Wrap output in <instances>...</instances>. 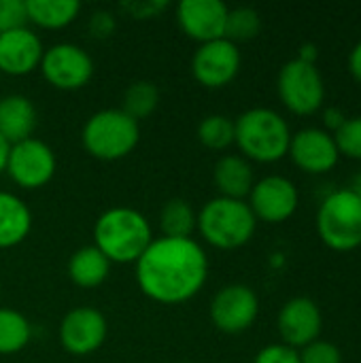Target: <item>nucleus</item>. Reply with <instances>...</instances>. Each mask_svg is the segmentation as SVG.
<instances>
[{
  "label": "nucleus",
  "mask_w": 361,
  "mask_h": 363,
  "mask_svg": "<svg viewBox=\"0 0 361 363\" xmlns=\"http://www.w3.org/2000/svg\"><path fill=\"white\" fill-rule=\"evenodd\" d=\"M209 279V257L194 238H153L136 262L140 291L166 306L196 298Z\"/></svg>",
  "instance_id": "1"
},
{
  "label": "nucleus",
  "mask_w": 361,
  "mask_h": 363,
  "mask_svg": "<svg viewBox=\"0 0 361 363\" xmlns=\"http://www.w3.org/2000/svg\"><path fill=\"white\" fill-rule=\"evenodd\" d=\"M151 242V223L136 208L113 206L96 219L94 247L111 264H136Z\"/></svg>",
  "instance_id": "2"
},
{
  "label": "nucleus",
  "mask_w": 361,
  "mask_h": 363,
  "mask_svg": "<svg viewBox=\"0 0 361 363\" xmlns=\"http://www.w3.org/2000/svg\"><path fill=\"white\" fill-rule=\"evenodd\" d=\"M291 130L272 108H249L234 121V145L245 160L272 164L287 155Z\"/></svg>",
  "instance_id": "3"
},
{
  "label": "nucleus",
  "mask_w": 361,
  "mask_h": 363,
  "mask_svg": "<svg viewBox=\"0 0 361 363\" xmlns=\"http://www.w3.org/2000/svg\"><path fill=\"white\" fill-rule=\"evenodd\" d=\"M257 228V219L245 200L232 198H213L209 200L200 213L196 230L200 236L215 249L234 251L245 247Z\"/></svg>",
  "instance_id": "4"
},
{
  "label": "nucleus",
  "mask_w": 361,
  "mask_h": 363,
  "mask_svg": "<svg viewBox=\"0 0 361 363\" xmlns=\"http://www.w3.org/2000/svg\"><path fill=\"white\" fill-rule=\"evenodd\" d=\"M138 140V121L128 117L121 108H102L94 113L81 130L83 149L102 162H117L130 155Z\"/></svg>",
  "instance_id": "5"
},
{
  "label": "nucleus",
  "mask_w": 361,
  "mask_h": 363,
  "mask_svg": "<svg viewBox=\"0 0 361 363\" xmlns=\"http://www.w3.org/2000/svg\"><path fill=\"white\" fill-rule=\"evenodd\" d=\"M317 234L332 251L361 247V196L347 189L332 191L317 211Z\"/></svg>",
  "instance_id": "6"
},
{
  "label": "nucleus",
  "mask_w": 361,
  "mask_h": 363,
  "mask_svg": "<svg viewBox=\"0 0 361 363\" xmlns=\"http://www.w3.org/2000/svg\"><path fill=\"white\" fill-rule=\"evenodd\" d=\"M277 89L285 108L302 117L315 115L326 100V83L317 64H306L298 57L279 70Z\"/></svg>",
  "instance_id": "7"
},
{
  "label": "nucleus",
  "mask_w": 361,
  "mask_h": 363,
  "mask_svg": "<svg viewBox=\"0 0 361 363\" xmlns=\"http://www.w3.org/2000/svg\"><path fill=\"white\" fill-rule=\"evenodd\" d=\"M38 68L45 81L62 91H77L94 77V60L83 47L72 43H57L45 49Z\"/></svg>",
  "instance_id": "8"
},
{
  "label": "nucleus",
  "mask_w": 361,
  "mask_h": 363,
  "mask_svg": "<svg viewBox=\"0 0 361 363\" xmlns=\"http://www.w3.org/2000/svg\"><path fill=\"white\" fill-rule=\"evenodd\" d=\"M55 168L57 160L53 149L32 136L17 145H11L4 172L21 189H40L53 179Z\"/></svg>",
  "instance_id": "9"
},
{
  "label": "nucleus",
  "mask_w": 361,
  "mask_h": 363,
  "mask_svg": "<svg viewBox=\"0 0 361 363\" xmlns=\"http://www.w3.org/2000/svg\"><path fill=\"white\" fill-rule=\"evenodd\" d=\"M260 315V300L249 285L232 283L211 300V321L223 334L247 332Z\"/></svg>",
  "instance_id": "10"
},
{
  "label": "nucleus",
  "mask_w": 361,
  "mask_h": 363,
  "mask_svg": "<svg viewBox=\"0 0 361 363\" xmlns=\"http://www.w3.org/2000/svg\"><path fill=\"white\" fill-rule=\"evenodd\" d=\"M240 51L238 45L228 38H217L211 43H202L191 57L194 79L209 87L219 89L232 83L240 70Z\"/></svg>",
  "instance_id": "11"
},
{
  "label": "nucleus",
  "mask_w": 361,
  "mask_h": 363,
  "mask_svg": "<svg viewBox=\"0 0 361 363\" xmlns=\"http://www.w3.org/2000/svg\"><path fill=\"white\" fill-rule=\"evenodd\" d=\"M109 334L106 317L94 306H77L68 311L60 323V345L74 357L96 353Z\"/></svg>",
  "instance_id": "12"
},
{
  "label": "nucleus",
  "mask_w": 361,
  "mask_h": 363,
  "mask_svg": "<svg viewBox=\"0 0 361 363\" xmlns=\"http://www.w3.org/2000/svg\"><path fill=\"white\" fill-rule=\"evenodd\" d=\"M300 194L298 187L281 174H268L255 181L249 194V208L255 219L266 223H283L298 211Z\"/></svg>",
  "instance_id": "13"
},
{
  "label": "nucleus",
  "mask_w": 361,
  "mask_h": 363,
  "mask_svg": "<svg viewBox=\"0 0 361 363\" xmlns=\"http://www.w3.org/2000/svg\"><path fill=\"white\" fill-rule=\"evenodd\" d=\"M287 155H291L294 164L309 174H326L340 160L334 134L321 128H304L291 134Z\"/></svg>",
  "instance_id": "14"
},
{
  "label": "nucleus",
  "mask_w": 361,
  "mask_h": 363,
  "mask_svg": "<svg viewBox=\"0 0 361 363\" xmlns=\"http://www.w3.org/2000/svg\"><path fill=\"white\" fill-rule=\"evenodd\" d=\"M279 334L283 338V345L291 349H304L306 345L319 340L323 317L315 300L311 298H291L283 304L277 319Z\"/></svg>",
  "instance_id": "15"
},
{
  "label": "nucleus",
  "mask_w": 361,
  "mask_h": 363,
  "mask_svg": "<svg viewBox=\"0 0 361 363\" xmlns=\"http://www.w3.org/2000/svg\"><path fill=\"white\" fill-rule=\"evenodd\" d=\"M228 13L230 9L221 0H181L177 21L191 40L202 45L226 38Z\"/></svg>",
  "instance_id": "16"
},
{
  "label": "nucleus",
  "mask_w": 361,
  "mask_h": 363,
  "mask_svg": "<svg viewBox=\"0 0 361 363\" xmlns=\"http://www.w3.org/2000/svg\"><path fill=\"white\" fill-rule=\"evenodd\" d=\"M45 47L26 26L0 34V70L11 77H26L40 66Z\"/></svg>",
  "instance_id": "17"
},
{
  "label": "nucleus",
  "mask_w": 361,
  "mask_h": 363,
  "mask_svg": "<svg viewBox=\"0 0 361 363\" xmlns=\"http://www.w3.org/2000/svg\"><path fill=\"white\" fill-rule=\"evenodd\" d=\"M38 123L36 106L21 94H9L0 98V136L9 145L32 138Z\"/></svg>",
  "instance_id": "18"
},
{
  "label": "nucleus",
  "mask_w": 361,
  "mask_h": 363,
  "mask_svg": "<svg viewBox=\"0 0 361 363\" xmlns=\"http://www.w3.org/2000/svg\"><path fill=\"white\" fill-rule=\"evenodd\" d=\"M213 181L219 196L232 200H245L255 185L253 168L249 160H245L243 155L219 157L213 170Z\"/></svg>",
  "instance_id": "19"
},
{
  "label": "nucleus",
  "mask_w": 361,
  "mask_h": 363,
  "mask_svg": "<svg viewBox=\"0 0 361 363\" xmlns=\"http://www.w3.org/2000/svg\"><path fill=\"white\" fill-rule=\"evenodd\" d=\"M30 230L32 213L28 204L11 191H0V249H13L21 245Z\"/></svg>",
  "instance_id": "20"
},
{
  "label": "nucleus",
  "mask_w": 361,
  "mask_h": 363,
  "mask_svg": "<svg viewBox=\"0 0 361 363\" xmlns=\"http://www.w3.org/2000/svg\"><path fill=\"white\" fill-rule=\"evenodd\" d=\"M111 272V262L94 247L77 249L68 259V277L81 289H96L100 287Z\"/></svg>",
  "instance_id": "21"
},
{
  "label": "nucleus",
  "mask_w": 361,
  "mask_h": 363,
  "mask_svg": "<svg viewBox=\"0 0 361 363\" xmlns=\"http://www.w3.org/2000/svg\"><path fill=\"white\" fill-rule=\"evenodd\" d=\"M81 13V2L77 0H28L26 15L28 21L45 30H62L77 19Z\"/></svg>",
  "instance_id": "22"
},
{
  "label": "nucleus",
  "mask_w": 361,
  "mask_h": 363,
  "mask_svg": "<svg viewBox=\"0 0 361 363\" xmlns=\"http://www.w3.org/2000/svg\"><path fill=\"white\" fill-rule=\"evenodd\" d=\"M198 215L191 204L183 198H172L162 206L160 230L166 238H191L196 232Z\"/></svg>",
  "instance_id": "23"
},
{
  "label": "nucleus",
  "mask_w": 361,
  "mask_h": 363,
  "mask_svg": "<svg viewBox=\"0 0 361 363\" xmlns=\"http://www.w3.org/2000/svg\"><path fill=\"white\" fill-rule=\"evenodd\" d=\"M32 338L30 321L15 308H0V355H15Z\"/></svg>",
  "instance_id": "24"
},
{
  "label": "nucleus",
  "mask_w": 361,
  "mask_h": 363,
  "mask_svg": "<svg viewBox=\"0 0 361 363\" xmlns=\"http://www.w3.org/2000/svg\"><path fill=\"white\" fill-rule=\"evenodd\" d=\"M160 104V89L151 81H134L123 94V113L134 121L147 119Z\"/></svg>",
  "instance_id": "25"
},
{
  "label": "nucleus",
  "mask_w": 361,
  "mask_h": 363,
  "mask_svg": "<svg viewBox=\"0 0 361 363\" xmlns=\"http://www.w3.org/2000/svg\"><path fill=\"white\" fill-rule=\"evenodd\" d=\"M198 140L213 151H223L234 145V119L226 115H209L198 125Z\"/></svg>",
  "instance_id": "26"
},
{
  "label": "nucleus",
  "mask_w": 361,
  "mask_h": 363,
  "mask_svg": "<svg viewBox=\"0 0 361 363\" xmlns=\"http://www.w3.org/2000/svg\"><path fill=\"white\" fill-rule=\"evenodd\" d=\"M262 30V17L251 6H236L228 13L226 23V38L232 43H245L260 34Z\"/></svg>",
  "instance_id": "27"
},
{
  "label": "nucleus",
  "mask_w": 361,
  "mask_h": 363,
  "mask_svg": "<svg viewBox=\"0 0 361 363\" xmlns=\"http://www.w3.org/2000/svg\"><path fill=\"white\" fill-rule=\"evenodd\" d=\"M338 153L351 160H361V115L347 117V121L334 132Z\"/></svg>",
  "instance_id": "28"
},
{
  "label": "nucleus",
  "mask_w": 361,
  "mask_h": 363,
  "mask_svg": "<svg viewBox=\"0 0 361 363\" xmlns=\"http://www.w3.org/2000/svg\"><path fill=\"white\" fill-rule=\"evenodd\" d=\"M300 363H343V353L328 340H315L298 351Z\"/></svg>",
  "instance_id": "29"
},
{
  "label": "nucleus",
  "mask_w": 361,
  "mask_h": 363,
  "mask_svg": "<svg viewBox=\"0 0 361 363\" xmlns=\"http://www.w3.org/2000/svg\"><path fill=\"white\" fill-rule=\"evenodd\" d=\"M119 9L134 19H153V17H160L168 9V2L166 0H126L119 4Z\"/></svg>",
  "instance_id": "30"
},
{
  "label": "nucleus",
  "mask_w": 361,
  "mask_h": 363,
  "mask_svg": "<svg viewBox=\"0 0 361 363\" xmlns=\"http://www.w3.org/2000/svg\"><path fill=\"white\" fill-rule=\"evenodd\" d=\"M26 2L21 0H0V34L26 26Z\"/></svg>",
  "instance_id": "31"
},
{
  "label": "nucleus",
  "mask_w": 361,
  "mask_h": 363,
  "mask_svg": "<svg viewBox=\"0 0 361 363\" xmlns=\"http://www.w3.org/2000/svg\"><path fill=\"white\" fill-rule=\"evenodd\" d=\"M253 363H300L298 357V351L287 347V345H268L264 347L257 355Z\"/></svg>",
  "instance_id": "32"
},
{
  "label": "nucleus",
  "mask_w": 361,
  "mask_h": 363,
  "mask_svg": "<svg viewBox=\"0 0 361 363\" xmlns=\"http://www.w3.org/2000/svg\"><path fill=\"white\" fill-rule=\"evenodd\" d=\"M117 28L115 15L109 11H96L89 17V32L94 38H109Z\"/></svg>",
  "instance_id": "33"
},
{
  "label": "nucleus",
  "mask_w": 361,
  "mask_h": 363,
  "mask_svg": "<svg viewBox=\"0 0 361 363\" xmlns=\"http://www.w3.org/2000/svg\"><path fill=\"white\" fill-rule=\"evenodd\" d=\"M323 121H326V125H328L330 130H334V132H336V130L347 121V115H345L340 108H336V106H334V108H328V111L323 113Z\"/></svg>",
  "instance_id": "34"
},
{
  "label": "nucleus",
  "mask_w": 361,
  "mask_h": 363,
  "mask_svg": "<svg viewBox=\"0 0 361 363\" xmlns=\"http://www.w3.org/2000/svg\"><path fill=\"white\" fill-rule=\"evenodd\" d=\"M349 72L353 74L357 83H361V40L349 53Z\"/></svg>",
  "instance_id": "35"
},
{
  "label": "nucleus",
  "mask_w": 361,
  "mask_h": 363,
  "mask_svg": "<svg viewBox=\"0 0 361 363\" xmlns=\"http://www.w3.org/2000/svg\"><path fill=\"white\" fill-rule=\"evenodd\" d=\"M317 55H319V49H317V45H313V43H306V45H302V47H300L298 60H302V62H306V64H315V62H317Z\"/></svg>",
  "instance_id": "36"
},
{
  "label": "nucleus",
  "mask_w": 361,
  "mask_h": 363,
  "mask_svg": "<svg viewBox=\"0 0 361 363\" xmlns=\"http://www.w3.org/2000/svg\"><path fill=\"white\" fill-rule=\"evenodd\" d=\"M9 149H11V145L0 136V172H4V168H6V157H9Z\"/></svg>",
  "instance_id": "37"
},
{
  "label": "nucleus",
  "mask_w": 361,
  "mask_h": 363,
  "mask_svg": "<svg viewBox=\"0 0 361 363\" xmlns=\"http://www.w3.org/2000/svg\"><path fill=\"white\" fill-rule=\"evenodd\" d=\"M351 189H353V191H357V194H360V196H361V177H360V179H357L355 187H351Z\"/></svg>",
  "instance_id": "38"
},
{
  "label": "nucleus",
  "mask_w": 361,
  "mask_h": 363,
  "mask_svg": "<svg viewBox=\"0 0 361 363\" xmlns=\"http://www.w3.org/2000/svg\"><path fill=\"white\" fill-rule=\"evenodd\" d=\"M181 363H196V362H181Z\"/></svg>",
  "instance_id": "39"
}]
</instances>
